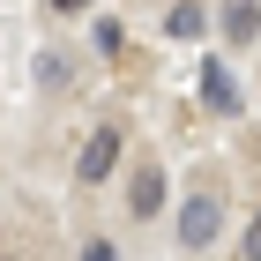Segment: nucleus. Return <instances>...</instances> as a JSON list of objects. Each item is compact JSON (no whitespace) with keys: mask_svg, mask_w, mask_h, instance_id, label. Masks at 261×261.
<instances>
[{"mask_svg":"<svg viewBox=\"0 0 261 261\" xmlns=\"http://www.w3.org/2000/svg\"><path fill=\"white\" fill-rule=\"evenodd\" d=\"M53 8H67V15H75V8H90V0H53Z\"/></svg>","mask_w":261,"mask_h":261,"instance_id":"obj_8","label":"nucleus"},{"mask_svg":"<svg viewBox=\"0 0 261 261\" xmlns=\"http://www.w3.org/2000/svg\"><path fill=\"white\" fill-rule=\"evenodd\" d=\"M164 38H201V8L194 0H179V8L164 15Z\"/></svg>","mask_w":261,"mask_h":261,"instance_id":"obj_6","label":"nucleus"},{"mask_svg":"<svg viewBox=\"0 0 261 261\" xmlns=\"http://www.w3.org/2000/svg\"><path fill=\"white\" fill-rule=\"evenodd\" d=\"M224 38H231V45H254V30H261V8H254V0H224Z\"/></svg>","mask_w":261,"mask_h":261,"instance_id":"obj_4","label":"nucleus"},{"mask_svg":"<svg viewBox=\"0 0 261 261\" xmlns=\"http://www.w3.org/2000/svg\"><path fill=\"white\" fill-rule=\"evenodd\" d=\"M127 209H135V217H157V209H164V172H157V164H142V172H135Z\"/></svg>","mask_w":261,"mask_h":261,"instance_id":"obj_5","label":"nucleus"},{"mask_svg":"<svg viewBox=\"0 0 261 261\" xmlns=\"http://www.w3.org/2000/svg\"><path fill=\"white\" fill-rule=\"evenodd\" d=\"M246 254H261V217H254V224H246Z\"/></svg>","mask_w":261,"mask_h":261,"instance_id":"obj_7","label":"nucleus"},{"mask_svg":"<svg viewBox=\"0 0 261 261\" xmlns=\"http://www.w3.org/2000/svg\"><path fill=\"white\" fill-rule=\"evenodd\" d=\"M112 164H120V127H97V135L82 142V157H75V179L97 187V179H112Z\"/></svg>","mask_w":261,"mask_h":261,"instance_id":"obj_2","label":"nucleus"},{"mask_svg":"<svg viewBox=\"0 0 261 261\" xmlns=\"http://www.w3.org/2000/svg\"><path fill=\"white\" fill-rule=\"evenodd\" d=\"M217 231H224V201H217V194H194V201L179 209V246H194V254H201Z\"/></svg>","mask_w":261,"mask_h":261,"instance_id":"obj_1","label":"nucleus"},{"mask_svg":"<svg viewBox=\"0 0 261 261\" xmlns=\"http://www.w3.org/2000/svg\"><path fill=\"white\" fill-rule=\"evenodd\" d=\"M201 105H209V112H239V82H231V67H224V60L201 67Z\"/></svg>","mask_w":261,"mask_h":261,"instance_id":"obj_3","label":"nucleus"}]
</instances>
